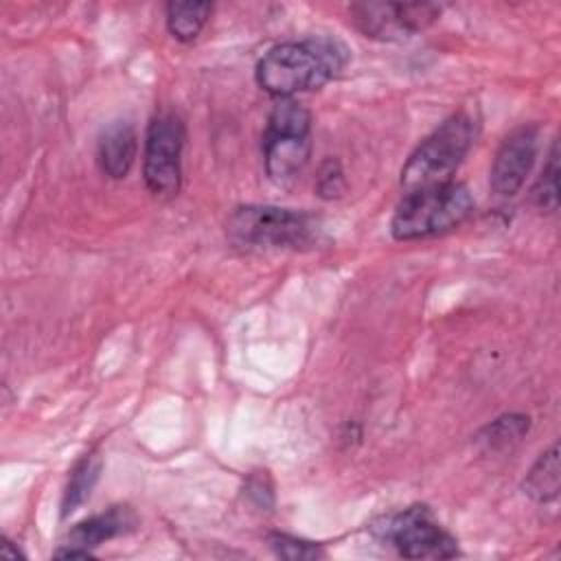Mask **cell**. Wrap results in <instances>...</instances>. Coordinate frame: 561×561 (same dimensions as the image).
Listing matches in <instances>:
<instances>
[{
  "mask_svg": "<svg viewBox=\"0 0 561 561\" xmlns=\"http://www.w3.org/2000/svg\"><path fill=\"white\" fill-rule=\"evenodd\" d=\"M346 48L329 37H309L272 46L256 64V83L272 96L291 99L318 90L346 66Z\"/></svg>",
  "mask_w": 561,
  "mask_h": 561,
  "instance_id": "6da1fadb",
  "label": "cell"
},
{
  "mask_svg": "<svg viewBox=\"0 0 561 561\" xmlns=\"http://www.w3.org/2000/svg\"><path fill=\"white\" fill-rule=\"evenodd\" d=\"M476 138V125L465 114H451L410 153L401 169V186L423 191L451 182V175L469 153Z\"/></svg>",
  "mask_w": 561,
  "mask_h": 561,
  "instance_id": "7a4b0ae2",
  "label": "cell"
},
{
  "mask_svg": "<svg viewBox=\"0 0 561 561\" xmlns=\"http://www.w3.org/2000/svg\"><path fill=\"white\" fill-rule=\"evenodd\" d=\"M473 213V197L467 186L449 182L405 193L397 204L390 232L397 241L425 239L460 226Z\"/></svg>",
  "mask_w": 561,
  "mask_h": 561,
  "instance_id": "3957f363",
  "label": "cell"
},
{
  "mask_svg": "<svg viewBox=\"0 0 561 561\" xmlns=\"http://www.w3.org/2000/svg\"><path fill=\"white\" fill-rule=\"evenodd\" d=\"M322 232L320 219L278 206H239L226 219V234L243 248H307Z\"/></svg>",
  "mask_w": 561,
  "mask_h": 561,
  "instance_id": "277c9868",
  "label": "cell"
},
{
  "mask_svg": "<svg viewBox=\"0 0 561 561\" xmlns=\"http://www.w3.org/2000/svg\"><path fill=\"white\" fill-rule=\"evenodd\" d=\"M311 116L294 99H280L263 134V160L272 182L287 186L300 178L311 153Z\"/></svg>",
  "mask_w": 561,
  "mask_h": 561,
  "instance_id": "5b68a950",
  "label": "cell"
},
{
  "mask_svg": "<svg viewBox=\"0 0 561 561\" xmlns=\"http://www.w3.org/2000/svg\"><path fill=\"white\" fill-rule=\"evenodd\" d=\"M373 530L405 559H451L460 554L456 539L436 522L427 506H410L383 517Z\"/></svg>",
  "mask_w": 561,
  "mask_h": 561,
  "instance_id": "8992f818",
  "label": "cell"
},
{
  "mask_svg": "<svg viewBox=\"0 0 561 561\" xmlns=\"http://www.w3.org/2000/svg\"><path fill=\"white\" fill-rule=\"evenodd\" d=\"M182 149L184 123L173 112L151 118L145 136L142 175L147 188L156 197H173L182 184Z\"/></svg>",
  "mask_w": 561,
  "mask_h": 561,
  "instance_id": "52a82bcc",
  "label": "cell"
},
{
  "mask_svg": "<svg viewBox=\"0 0 561 561\" xmlns=\"http://www.w3.org/2000/svg\"><path fill=\"white\" fill-rule=\"evenodd\" d=\"M359 33L381 42L408 39L425 31L438 15L440 7L432 2H357L348 9Z\"/></svg>",
  "mask_w": 561,
  "mask_h": 561,
  "instance_id": "ba28073f",
  "label": "cell"
},
{
  "mask_svg": "<svg viewBox=\"0 0 561 561\" xmlns=\"http://www.w3.org/2000/svg\"><path fill=\"white\" fill-rule=\"evenodd\" d=\"M539 145V127L528 123L513 129L495 151L491 164V188L500 197H513L526 182Z\"/></svg>",
  "mask_w": 561,
  "mask_h": 561,
  "instance_id": "9c48e42d",
  "label": "cell"
},
{
  "mask_svg": "<svg viewBox=\"0 0 561 561\" xmlns=\"http://www.w3.org/2000/svg\"><path fill=\"white\" fill-rule=\"evenodd\" d=\"M136 151H138V142H136V131L131 123L116 121L103 129L96 145V160L101 171L107 178L121 180L134 167Z\"/></svg>",
  "mask_w": 561,
  "mask_h": 561,
  "instance_id": "30bf717a",
  "label": "cell"
},
{
  "mask_svg": "<svg viewBox=\"0 0 561 561\" xmlns=\"http://www.w3.org/2000/svg\"><path fill=\"white\" fill-rule=\"evenodd\" d=\"M136 524H138V519L129 506H112L105 513H99V515H92V517L79 522L68 533V546L90 550L112 537L134 530Z\"/></svg>",
  "mask_w": 561,
  "mask_h": 561,
  "instance_id": "8fae6325",
  "label": "cell"
},
{
  "mask_svg": "<svg viewBox=\"0 0 561 561\" xmlns=\"http://www.w3.org/2000/svg\"><path fill=\"white\" fill-rule=\"evenodd\" d=\"M559 447L546 449L524 478V493L535 502H552L559 495Z\"/></svg>",
  "mask_w": 561,
  "mask_h": 561,
  "instance_id": "7c38bea8",
  "label": "cell"
},
{
  "mask_svg": "<svg viewBox=\"0 0 561 561\" xmlns=\"http://www.w3.org/2000/svg\"><path fill=\"white\" fill-rule=\"evenodd\" d=\"M213 13L210 2H169L164 9L167 28L178 42H193Z\"/></svg>",
  "mask_w": 561,
  "mask_h": 561,
  "instance_id": "4fadbf2b",
  "label": "cell"
},
{
  "mask_svg": "<svg viewBox=\"0 0 561 561\" xmlns=\"http://www.w3.org/2000/svg\"><path fill=\"white\" fill-rule=\"evenodd\" d=\"M103 469V460L96 454H85L72 469L70 480L66 484L64 491V500H61V515H70L72 511H77L92 493L94 484L99 482Z\"/></svg>",
  "mask_w": 561,
  "mask_h": 561,
  "instance_id": "5bb4252c",
  "label": "cell"
},
{
  "mask_svg": "<svg viewBox=\"0 0 561 561\" xmlns=\"http://www.w3.org/2000/svg\"><path fill=\"white\" fill-rule=\"evenodd\" d=\"M530 427V419L524 414H504L480 430L476 436L486 451H502L519 443Z\"/></svg>",
  "mask_w": 561,
  "mask_h": 561,
  "instance_id": "9a60e30c",
  "label": "cell"
},
{
  "mask_svg": "<svg viewBox=\"0 0 561 561\" xmlns=\"http://www.w3.org/2000/svg\"><path fill=\"white\" fill-rule=\"evenodd\" d=\"M533 204L543 213H554L559 208V145L554 142L548 162L533 186Z\"/></svg>",
  "mask_w": 561,
  "mask_h": 561,
  "instance_id": "2e32d148",
  "label": "cell"
},
{
  "mask_svg": "<svg viewBox=\"0 0 561 561\" xmlns=\"http://www.w3.org/2000/svg\"><path fill=\"white\" fill-rule=\"evenodd\" d=\"M270 546L280 559H289V561H307V559L324 557V550L320 546L305 539L289 537V535H280V533L270 535Z\"/></svg>",
  "mask_w": 561,
  "mask_h": 561,
  "instance_id": "e0dca14e",
  "label": "cell"
},
{
  "mask_svg": "<svg viewBox=\"0 0 561 561\" xmlns=\"http://www.w3.org/2000/svg\"><path fill=\"white\" fill-rule=\"evenodd\" d=\"M316 188H318V195L324 199H335L344 193V188H346L344 173H342V164L335 158H327L320 164Z\"/></svg>",
  "mask_w": 561,
  "mask_h": 561,
  "instance_id": "ac0fdd59",
  "label": "cell"
},
{
  "mask_svg": "<svg viewBox=\"0 0 561 561\" xmlns=\"http://www.w3.org/2000/svg\"><path fill=\"white\" fill-rule=\"evenodd\" d=\"M265 478H267V476H254V478H250V482H248V495L254 497L256 504H261V506H267V502L263 500V495H265V493L272 495V486H270V484H267V486L263 484Z\"/></svg>",
  "mask_w": 561,
  "mask_h": 561,
  "instance_id": "d6986e66",
  "label": "cell"
}]
</instances>
